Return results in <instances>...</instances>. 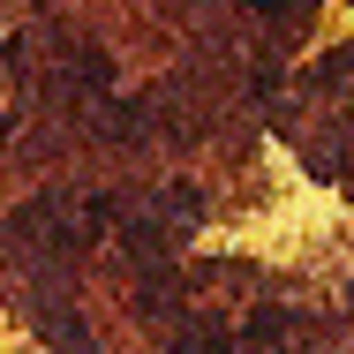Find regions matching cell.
I'll return each mask as SVG.
<instances>
[{"instance_id": "cell-1", "label": "cell", "mask_w": 354, "mask_h": 354, "mask_svg": "<svg viewBox=\"0 0 354 354\" xmlns=\"http://www.w3.org/2000/svg\"><path fill=\"white\" fill-rule=\"evenodd\" d=\"M264 15H286V8H309V0H257Z\"/></svg>"}]
</instances>
